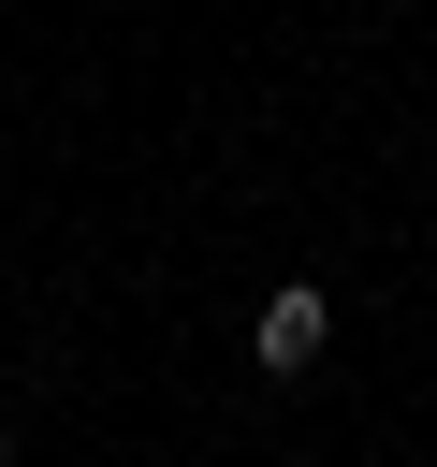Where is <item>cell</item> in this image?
<instances>
[{
	"mask_svg": "<svg viewBox=\"0 0 437 467\" xmlns=\"http://www.w3.org/2000/svg\"><path fill=\"white\" fill-rule=\"evenodd\" d=\"M320 336H335V306L291 277V292H262V379H306L320 365Z\"/></svg>",
	"mask_w": 437,
	"mask_h": 467,
	"instance_id": "1",
	"label": "cell"
}]
</instances>
